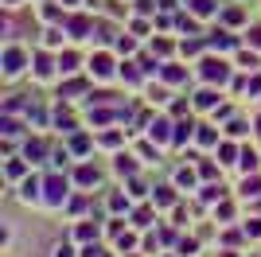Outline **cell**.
Wrapping results in <instances>:
<instances>
[{"mask_svg": "<svg viewBox=\"0 0 261 257\" xmlns=\"http://www.w3.org/2000/svg\"><path fill=\"white\" fill-rule=\"evenodd\" d=\"M63 195H66L63 179H47V199H51V203H63Z\"/></svg>", "mask_w": 261, "mask_h": 257, "instance_id": "1", "label": "cell"}, {"mask_svg": "<svg viewBox=\"0 0 261 257\" xmlns=\"http://www.w3.org/2000/svg\"><path fill=\"white\" fill-rule=\"evenodd\" d=\"M4 63H8V74H16V70H20V63H23V55L16 51V47H12V51L4 55Z\"/></svg>", "mask_w": 261, "mask_h": 257, "instance_id": "2", "label": "cell"}, {"mask_svg": "<svg viewBox=\"0 0 261 257\" xmlns=\"http://www.w3.org/2000/svg\"><path fill=\"white\" fill-rule=\"evenodd\" d=\"M203 74H207V78H218V82H222V78H226V66H222V63H207V70H203Z\"/></svg>", "mask_w": 261, "mask_h": 257, "instance_id": "3", "label": "cell"}, {"mask_svg": "<svg viewBox=\"0 0 261 257\" xmlns=\"http://www.w3.org/2000/svg\"><path fill=\"white\" fill-rule=\"evenodd\" d=\"M70 32H74V35H90V20H82V16L70 20Z\"/></svg>", "mask_w": 261, "mask_h": 257, "instance_id": "4", "label": "cell"}, {"mask_svg": "<svg viewBox=\"0 0 261 257\" xmlns=\"http://www.w3.org/2000/svg\"><path fill=\"white\" fill-rule=\"evenodd\" d=\"M94 70H98V74H109V59H106V55H98V59H94Z\"/></svg>", "mask_w": 261, "mask_h": 257, "instance_id": "5", "label": "cell"}, {"mask_svg": "<svg viewBox=\"0 0 261 257\" xmlns=\"http://www.w3.org/2000/svg\"><path fill=\"white\" fill-rule=\"evenodd\" d=\"M78 179H82V183H94V179H98V171H94V168H82V171H78Z\"/></svg>", "mask_w": 261, "mask_h": 257, "instance_id": "6", "label": "cell"}, {"mask_svg": "<svg viewBox=\"0 0 261 257\" xmlns=\"http://www.w3.org/2000/svg\"><path fill=\"white\" fill-rule=\"evenodd\" d=\"M191 8H195V12H211L215 4H211V0H191Z\"/></svg>", "mask_w": 261, "mask_h": 257, "instance_id": "7", "label": "cell"}]
</instances>
